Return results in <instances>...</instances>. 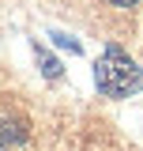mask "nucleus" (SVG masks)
Wrapping results in <instances>:
<instances>
[{
	"instance_id": "nucleus-4",
	"label": "nucleus",
	"mask_w": 143,
	"mask_h": 151,
	"mask_svg": "<svg viewBox=\"0 0 143 151\" xmlns=\"http://www.w3.org/2000/svg\"><path fill=\"white\" fill-rule=\"evenodd\" d=\"M56 42V45H64V49H68V53H83V45H79V42H75V38H68V34H60V30H53V34H49Z\"/></svg>"
},
{
	"instance_id": "nucleus-2",
	"label": "nucleus",
	"mask_w": 143,
	"mask_h": 151,
	"mask_svg": "<svg viewBox=\"0 0 143 151\" xmlns=\"http://www.w3.org/2000/svg\"><path fill=\"white\" fill-rule=\"evenodd\" d=\"M23 140H26L23 121H15V117H0V151H19Z\"/></svg>"
},
{
	"instance_id": "nucleus-1",
	"label": "nucleus",
	"mask_w": 143,
	"mask_h": 151,
	"mask_svg": "<svg viewBox=\"0 0 143 151\" xmlns=\"http://www.w3.org/2000/svg\"><path fill=\"white\" fill-rule=\"evenodd\" d=\"M94 83H98V91L106 98H128L132 91L143 87V68L121 45H106V53L94 64Z\"/></svg>"
},
{
	"instance_id": "nucleus-5",
	"label": "nucleus",
	"mask_w": 143,
	"mask_h": 151,
	"mask_svg": "<svg viewBox=\"0 0 143 151\" xmlns=\"http://www.w3.org/2000/svg\"><path fill=\"white\" fill-rule=\"evenodd\" d=\"M109 4H117V8H132L136 0H109Z\"/></svg>"
},
{
	"instance_id": "nucleus-3",
	"label": "nucleus",
	"mask_w": 143,
	"mask_h": 151,
	"mask_svg": "<svg viewBox=\"0 0 143 151\" xmlns=\"http://www.w3.org/2000/svg\"><path fill=\"white\" fill-rule=\"evenodd\" d=\"M34 57H38V64H41V72H45V79H60V60H56L45 45L34 42Z\"/></svg>"
}]
</instances>
